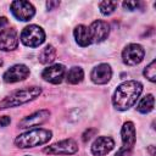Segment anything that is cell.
Wrapping results in <instances>:
<instances>
[{
  "instance_id": "27",
  "label": "cell",
  "mask_w": 156,
  "mask_h": 156,
  "mask_svg": "<svg viewBox=\"0 0 156 156\" xmlns=\"http://www.w3.org/2000/svg\"><path fill=\"white\" fill-rule=\"evenodd\" d=\"M150 154H151V156H155V151H154V145H151V146H150Z\"/></svg>"
},
{
  "instance_id": "4",
  "label": "cell",
  "mask_w": 156,
  "mask_h": 156,
  "mask_svg": "<svg viewBox=\"0 0 156 156\" xmlns=\"http://www.w3.org/2000/svg\"><path fill=\"white\" fill-rule=\"evenodd\" d=\"M121 136H122V147L116 152L115 156H129L132 154V150L135 144V127L134 123L128 121L124 122L121 129Z\"/></svg>"
},
{
  "instance_id": "22",
  "label": "cell",
  "mask_w": 156,
  "mask_h": 156,
  "mask_svg": "<svg viewBox=\"0 0 156 156\" xmlns=\"http://www.w3.org/2000/svg\"><path fill=\"white\" fill-rule=\"evenodd\" d=\"M122 5H123V9L124 10L134 11V10H136L140 6V2L139 1H124Z\"/></svg>"
},
{
  "instance_id": "14",
  "label": "cell",
  "mask_w": 156,
  "mask_h": 156,
  "mask_svg": "<svg viewBox=\"0 0 156 156\" xmlns=\"http://www.w3.org/2000/svg\"><path fill=\"white\" fill-rule=\"evenodd\" d=\"M115 146V140L111 136H98L91 145V154L94 156H105Z\"/></svg>"
},
{
  "instance_id": "15",
  "label": "cell",
  "mask_w": 156,
  "mask_h": 156,
  "mask_svg": "<svg viewBox=\"0 0 156 156\" xmlns=\"http://www.w3.org/2000/svg\"><path fill=\"white\" fill-rule=\"evenodd\" d=\"M112 77V68L108 63H100L96 67L93 68L91 73H90V78L93 80V83L95 84H106L107 82H110Z\"/></svg>"
},
{
  "instance_id": "24",
  "label": "cell",
  "mask_w": 156,
  "mask_h": 156,
  "mask_svg": "<svg viewBox=\"0 0 156 156\" xmlns=\"http://www.w3.org/2000/svg\"><path fill=\"white\" fill-rule=\"evenodd\" d=\"M11 123V118L9 116H1L0 117V127H7Z\"/></svg>"
},
{
  "instance_id": "26",
  "label": "cell",
  "mask_w": 156,
  "mask_h": 156,
  "mask_svg": "<svg viewBox=\"0 0 156 156\" xmlns=\"http://www.w3.org/2000/svg\"><path fill=\"white\" fill-rule=\"evenodd\" d=\"M6 24H7V18L6 17H0V28H2Z\"/></svg>"
},
{
  "instance_id": "20",
  "label": "cell",
  "mask_w": 156,
  "mask_h": 156,
  "mask_svg": "<svg viewBox=\"0 0 156 156\" xmlns=\"http://www.w3.org/2000/svg\"><path fill=\"white\" fill-rule=\"evenodd\" d=\"M118 6V2L117 1H108V0H105V1H101L99 4V9H100V12L105 16H108L111 15Z\"/></svg>"
},
{
  "instance_id": "8",
  "label": "cell",
  "mask_w": 156,
  "mask_h": 156,
  "mask_svg": "<svg viewBox=\"0 0 156 156\" xmlns=\"http://www.w3.org/2000/svg\"><path fill=\"white\" fill-rule=\"evenodd\" d=\"M77 151H78V145L73 139H65L54 143L44 149V152L49 155H73Z\"/></svg>"
},
{
  "instance_id": "6",
  "label": "cell",
  "mask_w": 156,
  "mask_h": 156,
  "mask_svg": "<svg viewBox=\"0 0 156 156\" xmlns=\"http://www.w3.org/2000/svg\"><path fill=\"white\" fill-rule=\"evenodd\" d=\"M10 10L18 21H23V22L32 20L35 15V7L33 6V4L24 0L12 1L10 4Z\"/></svg>"
},
{
  "instance_id": "1",
  "label": "cell",
  "mask_w": 156,
  "mask_h": 156,
  "mask_svg": "<svg viewBox=\"0 0 156 156\" xmlns=\"http://www.w3.org/2000/svg\"><path fill=\"white\" fill-rule=\"evenodd\" d=\"M143 91V84L138 80H126L117 87L112 96V105L118 111L130 108L139 99Z\"/></svg>"
},
{
  "instance_id": "11",
  "label": "cell",
  "mask_w": 156,
  "mask_h": 156,
  "mask_svg": "<svg viewBox=\"0 0 156 156\" xmlns=\"http://www.w3.org/2000/svg\"><path fill=\"white\" fill-rule=\"evenodd\" d=\"M18 46V35L15 28H5L0 30V50L12 51Z\"/></svg>"
},
{
  "instance_id": "2",
  "label": "cell",
  "mask_w": 156,
  "mask_h": 156,
  "mask_svg": "<svg viewBox=\"0 0 156 156\" xmlns=\"http://www.w3.org/2000/svg\"><path fill=\"white\" fill-rule=\"evenodd\" d=\"M52 138V132L45 128H32L15 139V145L20 149L35 147L46 144Z\"/></svg>"
},
{
  "instance_id": "17",
  "label": "cell",
  "mask_w": 156,
  "mask_h": 156,
  "mask_svg": "<svg viewBox=\"0 0 156 156\" xmlns=\"http://www.w3.org/2000/svg\"><path fill=\"white\" fill-rule=\"evenodd\" d=\"M154 106H155L154 95L152 94H147V95H145L144 98L140 99L139 104L136 105V110H138V112H140L143 115H146V113H149V112H151L154 110Z\"/></svg>"
},
{
  "instance_id": "12",
  "label": "cell",
  "mask_w": 156,
  "mask_h": 156,
  "mask_svg": "<svg viewBox=\"0 0 156 156\" xmlns=\"http://www.w3.org/2000/svg\"><path fill=\"white\" fill-rule=\"evenodd\" d=\"M29 73H30L29 68L26 65L17 63V65H13L12 67H10L2 74V79L6 83H16L20 80H24L29 76Z\"/></svg>"
},
{
  "instance_id": "3",
  "label": "cell",
  "mask_w": 156,
  "mask_h": 156,
  "mask_svg": "<svg viewBox=\"0 0 156 156\" xmlns=\"http://www.w3.org/2000/svg\"><path fill=\"white\" fill-rule=\"evenodd\" d=\"M40 94H41V89L39 87H28V88L15 90L0 101V110L21 106L23 104H27V102L37 99Z\"/></svg>"
},
{
  "instance_id": "9",
  "label": "cell",
  "mask_w": 156,
  "mask_h": 156,
  "mask_svg": "<svg viewBox=\"0 0 156 156\" xmlns=\"http://www.w3.org/2000/svg\"><path fill=\"white\" fill-rule=\"evenodd\" d=\"M88 28H89L91 43H101L105 39H107V37L110 34V26L107 22H105L102 20L94 21Z\"/></svg>"
},
{
  "instance_id": "5",
  "label": "cell",
  "mask_w": 156,
  "mask_h": 156,
  "mask_svg": "<svg viewBox=\"0 0 156 156\" xmlns=\"http://www.w3.org/2000/svg\"><path fill=\"white\" fill-rule=\"evenodd\" d=\"M20 39L26 46L37 48L45 41V32L37 24H29L23 28Z\"/></svg>"
},
{
  "instance_id": "10",
  "label": "cell",
  "mask_w": 156,
  "mask_h": 156,
  "mask_svg": "<svg viewBox=\"0 0 156 156\" xmlns=\"http://www.w3.org/2000/svg\"><path fill=\"white\" fill-rule=\"evenodd\" d=\"M66 74V67L62 63H55L41 72V78L51 84H60Z\"/></svg>"
},
{
  "instance_id": "7",
  "label": "cell",
  "mask_w": 156,
  "mask_h": 156,
  "mask_svg": "<svg viewBox=\"0 0 156 156\" xmlns=\"http://www.w3.org/2000/svg\"><path fill=\"white\" fill-rule=\"evenodd\" d=\"M145 56V50L140 44H128L122 51V60L128 66H135L143 61Z\"/></svg>"
},
{
  "instance_id": "21",
  "label": "cell",
  "mask_w": 156,
  "mask_h": 156,
  "mask_svg": "<svg viewBox=\"0 0 156 156\" xmlns=\"http://www.w3.org/2000/svg\"><path fill=\"white\" fill-rule=\"evenodd\" d=\"M144 77L147 78L150 82H155L156 80V61L152 60L145 68H144V72H143Z\"/></svg>"
},
{
  "instance_id": "23",
  "label": "cell",
  "mask_w": 156,
  "mask_h": 156,
  "mask_svg": "<svg viewBox=\"0 0 156 156\" xmlns=\"http://www.w3.org/2000/svg\"><path fill=\"white\" fill-rule=\"evenodd\" d=\"M95 133H98V130H96V129H93V128L87 129V130L83 133V135H82L83 141H84V143H87L88 140H90V139H91V136H93V134H95Z\"/></svg>"
},
{
  "instance_id": "25",
  "label": "cell",
  "mask_w": 156,
  "mask_h": 156,
  "mask_svg": "<svg viewBox=\"0 0 156 156\" xmlns=\"http://www.w3.org/2000/svg\"><path fill=\"white\" fill-rule=\"evenodd\" d=\"M58 5H60V1H52V0L46 1V9H48V10H54V9L57 7Z\"/></svg>"
},
{
  "instance_id": "18",
  "label": "cell",
  "mask_w": 156,
  "mask_h": 156,
  "mask_svg": "<svg viewBox=\"0 0 156 156\" xmlns=\"http://www.w3.org/2000/svg\"><path fill=\"white\" fill-rule=\"evenodd\" d=\"M56 57V49L52 46V45H46L39 54V62L43 63V65H48V63H51Z\"/></svg>"
},
{
  "instance_id": "13",
  "label": "cell",
  "mask_w": 156,
  "mask_h": 156,
  "mask_svg": "<svg viewBox=\"0 0 156 156\" xmlns=\"http://www.w3.org/2000/svg\"><path fill=\"white\" fill-rule=\"evenodd\" d=\"M49 116H50V111L49 110L37 111V112H34V113L24 117L18 123V127L20 128H32V127L41 126L43 123H45L49 119Z\"/></svg>"
},
{
  "instance_id": "19",
  "label": "cell",
  "mask_w": 156,
  "mask_h": 156,
  "mask_svg": "<svg viewBox=\"0 0 156 156\" xmlns=\"http://www.w3.org/2000/svg\"><path fill=\"white\" fill-rule=\"evenodd\" d=\"M83 78H84V71L82 67H78V66L69 68L68 73L66 74V80L69 84H78L83 80Z\"/></svg>"
},
{
  "instance_id": "28",
  "label": "cell",
  "mask_w": 156,
  "mask_h": 156,
  "mask_svg": "<svg viewBox=\"0 0 156 156\" xmlns=\"http://www.w3.org/2000/svg\"><path fill=\"white\" fill-rule=\"evenodd\" d=\"M26 156H29V155H26Z\"/></svg>"
},
{
  "instance_id": "16",
  "label": "cell",
  "mask_w": 156,
  "mask_h": 156,
  "mask_svg": "<svg viewBox=\"0 0 156 156\" xmlns=\"http://www.w3.org/2000/svg\"><path fill=\"white\" fill-rule=\"evenodd\" d=\"M73 35L74 39L77 41V44L82 48L89 46L91 44V39H90V34H89V28L84 24H79L74 28L73 30Z\"/></svg>"
}]
</instances>
